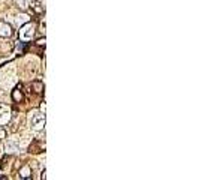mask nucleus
<instances>
[{"label":"nucleus","instance_id":"1","mask_svg":"<svg viewBox=\"0 0 199 180\" xmlns=\"http://www.w3.org/2000/svg\"><path fill=\"white\" fill-rule=\"evenodd\" d=\"M30 125L35 131H39V129H44L45 126V116L41 114V113H33L30 116Z\"/></svg>","mask_w":199,"mask_h":180},{"label":"nucleus","instance_id":"4","mask_svg":"<svg viewBox=\"0 0 199 180\" xmlns=\"http://www.w3.org/2000/svg\"><path fill=\"white\" fill-rule=\"evenodd\" d=\"M27 21H29V15H26V14H24V15H20V17L17 18V24H18V26H20V24H24V23H27Z\"/></svg>","mask_w":199,"mask_h":180},{"label":"nucleus","instance_id":"5","mask_svg":"<svg viewBox=\"0 0 199 180\" xmlns=\"http://www.w3.org/2000/svg\"><path fill=\"white\" fill-rule=\"evenodd\" d=\"M30 177V168L29 167H24L21 170V179H29Z\"/></svg>","mask_w":199,"mask_h":180},{"label":"nucleus","instance_id":"7","mask_svg":"<svg viewBox=\"0 0 199 180\" xmlns=\"http://www.w3.org/2000/svg\"><path fill=\"white\" fill-rule=\"evenodd\" d=\"M14 99H15V101H21V99H23V95L18 92V90H15V92H14Z\"/></svg>","mask_w":199,"mask_h":180},{"label":"nucleus","instance_id":"2","mask_svg":"<svg viewBox=\"0 0 199 180\" xmlns=\"http://www.w3.org/2000/svg\"><path fill=\"white\" fill-rule=\"evenodd\" d=\"M33 33H35V26L30 24V23H27L26 26L21 27V30H20V38H21L23 41H29V39H32Z\"/></svg>","mask_w":199,"mask_h":180},{"label":"nucleus","instance_id":"6","mask_svg":"<svg viewBox=\"0 0 199 180\" xmlns=\"http://www.w3.org/2000/svg\"><path fill=\"white\" fill-rule=\"evenodd\" d=\"M17 3H18V6L21 9H26L29 6V3H30V0H17Z\"/></svg>","mask_w":199,"mask_h":180},{"label":"nucleus","instance_id":"3","mask_svg":"<svg viewBox=\"0 0 199 180\" xmlns=\"http://www.w3.org/2000/svg\"><path fill=\"white\" fill-rule=\"evenodd\" d=\"M12 30H11V26L6 24V23H0V36H11Z\"/></svg>","mask_w":199,"mask_h":180}]
</instances>
